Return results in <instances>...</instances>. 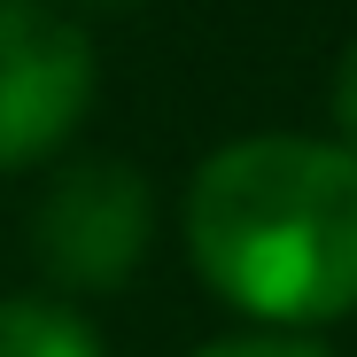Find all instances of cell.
<instances>
[{"mask_svg": "<svg viewBox=\"0 0 357 357\" xmlns=\"http://www.w3.org/2000/svg\"><path fill=\"white\" fill-rule=\"evenodd\" d=\"M187 257L233 311L326 326L357 311V155L303 132L218 148L187 187Z\"/></svg>", "mask_w": 357, "mask_h": 357, "instance_id": "1", "label": "cell"}, {"mask_svg": "<svg viewBox=\"0 0 357 357\" xmlns=\"http://www.w3.org/2000/svg\"><path fill=\"white\" fill-rule=\"evenodd\" d=\"M93 101V47L47 0H0V171L47 163Z\"/></svg>", "mask_w": 357, "mask_h": 357, "instance_id": "2", "label": "cell"}, {"mask_svg": "<svg viewBox=\"0 0 357 357\" xmlns=\"http://www.w3.org/2000/svg\"><path fill=\"white\" fill-rule=\"evenodd\" d=\"M31 233H39L47 280H63V287H116L148 257V187L125 163L86 155L70 171H54Z\"/></svg>", "mask_w": 357, "mask_h": 357, "instance_id": "3", "label": "cell"}, {"mask_svg": "<svg viewBox=\"0 0 357 357\" xmlns=\"http://www.w3.org/2000/svg\"><path fill=\"white\" fill-rule=\"evenodd\" d=\"M0 357H101V342H93V326L70 303L8 295L0 303Z\"/></svg>", "mask_w": 357, "mask_h": 357, "instance_id": "4", "label": "cell"}, {"mask_svg": "<svg viewBox=\"0 0 357 357\" xmlns=\"http://www.w3.org/2000/svg\"><path fill=\"white\" fill-rule=\"evenodd\" d=\"M334 125H342V140L357 155V47L342 54V70H334Z\"/></svg>", "mask_w": 357, "mask_h": 357, "instance_id": "5", "label": "cell"}, {"mask_svg": "<svg viewBox=\"0 0 357 357\" xmlns=\"http://www.w3.org/2000/svg\"><path fill=\"white\" fill-rule=\"evenodd\" d=\"M202 357H326V349H311V342H280V334H249V342H218V349H202Z\"/></svg>", "mask_w": 357, "mask_h": 357, "instance_id": "6", "label": "cell"}, {"mask_svg": "<svg viewBox=\"0 0 357 357\" xmlns=\"http://www.w3.org/2000/svg\"><path fill=\"white\" fill-rule=\"evenodd\" d=\"M101 8H125V0H101Z\"/></svg>", "mask_w": 357, "mask_h": 357, "instance_id": "7", "label": "cell"}]
</instances>
